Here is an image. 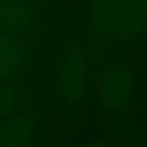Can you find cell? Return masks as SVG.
<instances>
[{
  "mask_svg": "<svg viewBox=\"0 0 147 147\" xmlns=\"http://www.w3.org/2000/svg\"><path fill=\"white\" fill-rule=\"evenodd\" d=\"M0 3H2V0H0Z\"/></svg>",
  "mask_w": 147,
  "mask_h": 147,
  "instance_id": "cell-12",
  "label": "cell"
},
{
  "mask_svg": "<svg viewBox=\"0 0 147 147\" xmlns=\"http://www.w3.org/2000/svg\"><path fill=\"white\" fill-rule=\"evenodd\" d=\"M93 54L82 30L62 46L51 82V100L62 122L70 123L82 109L92 90Z\"/></svg>",
  "mask_w": 147,
  "mask_h": 147,
  "instance_id": "cell-2",
  "label": "cell"
},
{
  "mask_svg": "<svg viewBox=\"0 0 147 147\" xmlns=\"http://www.w3.org/2000/svg\"><path fill=\"white\" fill-rule=\"evenodd\" d=\"M81 147H109V144H108V141H106V139L98 138V139H95V141H89V142L82 144Z\"/></svg>",
  "mask_w": 147,
  "mask_h": 147,
  "instance_id": "cell-10",
  "label": "cell"
},
{
  "mask_svg": "<svg viewBox=\"0 0 147 147\" xmlns=\"http://www.w3.org/2000/svg\"><path fill=\"white\" fill-rule=\"evenodd\" d=\"M46 74L45 71L38 74L29 73L16 81L0 82V122L21 109L26 103L33 100L45 90Z\"/></svg>",
  "mask_w": 147,
  "mask_h": 147,
  "instance_id": "cell-8",
  "label": "cell"
},
{
  "mask_svg": "<svg viewBox=\"0 0 147 147\" xmlns=\"http://www.w3.org/2000/svg\"><path fill=\"white\" fill-rule=\"evenodd\" d=\"M147 32V0H120L115 32L106 48V57L141 51Z\"/></svg>",
  "mask_w": 147,
  "mask_h": 147,
  "instance_id": "cell-6",
  "label": "cell"
},
{
  "mask_svg": "<svg viewBox=\"0 0 147 147\" xmlns=\"http://www.w3.org/2000/svg\"><path fill=\"white\" fill-rule=\"evenodd\" d=\"M95 106L106 115L108 133L114 141H130L136 147L139 139L134 120L136 96V59L131 55H112L105 59L93 78Z\"/></svg>",
  "mask_w": 147,
  "mask_h": 147,
  "instance_id": "cell-1",
  "label": "cell"
},
{
  "mask_svg": "<svg viewBox=\"0 0 147 147\" xmlns=\"http://www.w3.org/2000/svg\"><path fill=\"white\" fill-rule=\"evenodd\" d=\"M136 96H138V130L142 147H147V32L139 54V63L136 68Z\"/></svg>",
  "mask_w": 147,
  "mask_h": 147,
  "instance_id": "cell-9",
  "label": "cell"
},
{
  "mask_svg": "<svg viewBox=\"0 0 147 147\" xmlns=\"http://www.w3.org/2000/svg\"><path fill=\"white\" fill-rule=\"evenodd\" d=\"M46 90L0 122V147H29L40 134Z\"/></svg>",
  "mask_w": 147,
  "mask_h": 147,
  "instance_id": "cell-7",
  "label": "cell"
},
{
  "mask_svg": "<svg viewBox=\"0 0 147 147\" xmlns=\"http://www.w3.org/2000/svg\"><path fill=\"white\" fill-rule=\"evenodd\" d=\"M62 0H2L0 35H30L51 27Z\"/></svg>",
  "mask_w": 147,
  "mask_h": 147,
  "instance_id": "cell-3",
  "label": "cell"
},
{
  "mask_svg": "<svg viewBox=\"0 0 147 147\" xmlns=\"http://www.w3.org/2000/svg\"><path fill=\"white\" fill-rule=\"evenodd\" d=\"M49 30L51 27L30 35H0V82L32 73L30 65L38 57Z\"/></svg>",
  "mask_w": 147,
  "mask_h": 147,
  "instance_id": "cell-5",
  "label": "cell"
},
{
  "mask_svg": "<svg viewBox=\"0 0 147 147\" xmlns=\"http://www.w3.org/2000/svg\"><path fill=\"white\" fill-rule=\"evenodd\" d=\"M29 147H45V141H43V138L38 134V136L32 141V144H30Z\"/></svg>",
  "mask_w": 147,
  "mask_h": 147,
  "instance_id": "cell-11",
  "label": "cell"
},
{
  "mask_svg": "<svg viewBox=\"0 0 147 147\" xmlns=\"http://www.w3.org/2000/svg\"><path fill=\"white\" fill-rule=\"evenodd\" d=\"M120 14V0H87L82 11L81 30L86 35L93 54V74L100 71L106 57V48L115 32Z\"/></svg>",
  "mask_w": 147,
  "mask_h": 147,
  "instance_id": "cell-4",
  "label": "cell"
}]
</instances>
